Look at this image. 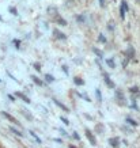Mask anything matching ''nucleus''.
<instances>
[{"label": "nucleus", "instance_id": "f257e3e1", "mask_svg": "<svg viewBox=\"0 0 140 148\" xmlns=\"http://www.w3.org/2000/svg\"><path fill=\"white\" fill-rule=\"evenodd\" d=\"M104 80H105V83H106V86H108L109 88H116V84L110 80V76H109L108 73H104Z\"/></svg>", "mask_w": 140, "mask_h": 148}, {"label": "nucleus", "instance_id": "f03ea898", "mask_svg": "<svg viewBox=\"0 0 140 148\" xmlns=\"http://www.w3.org/2000/svg\"><path fill=\"white\" fill-rule=\"evenodd\" d=\"M86 132V137L89 139V141H90V144H93V145H95L97 144V140H95V137L93 136V133H91V130L90 129H86L84 130Z\"/></svg>", "mask_w": 140, "mask_h": 148}, {"label": "nucleus", "instance_id": "7ed1b4c3", "mask_svg": "<svg viewBox=\"0 0 140 148\" xmlns=\"http://www.w3.org/2000/svg\"><path fill=\"white\" fill-rule=\"evenodd\" d=\"M1 114H3V116L5 117V118H7V120H8L10 122H12V124H16V125H19L18 124V121H16V118H15V117H12L11 116V114H8V113L7 112H1Z\"/></svg>", "mask_w": 140, "mask_h": 148}, {"label": "nucleus", "instance_id": "20e7f679", "mask_svg": "<svg viewBox=\"0 0 140 148\" xmlns=\"http://www.w3.org/2000/svg\"><path fill=\"white\" fill-rule=\"evenodd\" d=\"M53 34L56 36V38H59V40H67V36H65L64 33L59 32L57 29H54V30H53Z\"/></svg>", "mask_w": 140, "mask_h": 148}, {"label": "nucleus", "instance_id": "39448f33", "mask_svg": "<svg viewBox=\"0 0 140 148\" xmlns=\"http://www.w3.org/2000/svg\"><path fill=\"white\" fill-rule=\"evenodd\" d=\"M109 144H110L113 148H118V147H120V140H118L117 137H116V139H114V137H112V139H109Z\"/></svg>", "mask_w": 140, "mask_h": 148}, {"label": "nucleus", "instance_id": "423d86ee", "mask_svg": "<svg viewBox=\"0 0 140 148\" xmlns=\"http://www.w3.org/2000/svg\"><path fill=\"white\" fill-rule=\"evenodd\" d=\"M53 102L56 103V105H57V106H59L60 109H63V110H64L65 113H69V109H68L67 106H65V105H63V103L60 102V101H57V99H53Z\"/></svg>", "mask_w": 140, "mask_h": 148}, {"label": "nucleus", "instance_id": "0eeeda50", "mask_svg": "<svg viewBox=\"0 0 140 148\" xmlns=\"http://www.w3.org/2000/svg\"><path fill=\"white\" fill-rule=\"evenodd\" d=\"M127 57L128 58H133L135 57V49L132 48V46H128V49H127ZM127 58V60H128Z\"/></svg>", "mask_w": 140, "mask_h": 148}, {"label": "nucleus", "instance_id": "6e6552de", "mask_svg": "<svg viewBox=\"0 0 140 148\" xmlns=\"http://www.w3.org/2000/svg\"><path fill=\"white\" fill-rule=\"evenodd\" d=\"M16 97L22 99V101H23L25 103H30V99L27 98V97H26L25 94H23V92H16Z\"/></svg>", "mask_w": 140, "mask_h": 148}, {"label": "nucleus", "instance_id": "1a4fd4ad", "mask_svg": "<svg viewBox=\"0 0 140 148\" xmlns=\"http://www.w3.org/2000/svg\"><path fill=\"white\" fill-rule=\"evenodd\" d=\"M125 122H127V124H129V125H132V126H137V125H139V122L135 121V120H133V118H131V117H127V118H125Z\"/></svg>", "mask_w": 140, "mask_h": 148}, {"label": "nucleus", "instance_id": "9d476101", "mask_svg": "<svg viewBox=\"0 0 140 148\" xmlns=\"http://www.w3.org/2000/svg\"><path fill=\"white\" fill-rule=\"evenodd\" d=\"M10 130H11V132H12L14 135H16V136H19V137H23V133H22V132H21V130H18V129H15V128H12V126H11V128H10Z\"/></svg>", "mask_w": 140, "mask_h": 148}, {"label": "nucleus", "instance_id": "9b49d317", "mask_svg": "<svg viewBox=\"0 0 140 148\" xmlns=\"http://www.w3.org/2000/svg\"><path fill=\"white\" fill-rule=\"evenodd\" d=\"M116 98H117L118 101H125V98H124V94H122L120 90H116Z\"/></svg>", "mask_w": 140, "mask_h": 148}, {"label": "nucleus", "instance_id": "f8f14e48", "mask_svg": "<svg viewBox=\"0 0 140 148\" xmlns=\"http://www.w3.org/2000/svg\"><path fill=\"white\" fill-rule=\"evenodd\" d=\"M73 83H75L76 86H83L84 84V80L80 79V77H73Z\"/></svg>", "mask_w": 140, "mask_h": 148}, {"label": "nucleus", "instance_id": "ddd939ff", "mask_svg": "<svg viewBox=\"0 0 140 148\" xmlns=\"http://www.w3.org/2000/svg\"><path fill=\"white\" fill-rule=\"evenodd\" d=\"M45 80L48 82V83H53V82H54V76H53V75H50V73H46V75H45Z\"/></svg>", "mask_w": 140, "mask_h": 148}, {"label": "nucleus", "instance_id": "4468645a", "mask_svg": "<svg viewBox=\"0 0 140 148\" xmlns=\"http://www.w3.org/2000/svg\"><path fill=\"white\" fill-rule=\"evenodd\" d=\"M29 133H30V136H33V137L36 139V141H37V143H38V144H41V143H42V140H41L40 137H38V136H37L36 133H34V132H33V130H29Z\"/></svg>", "mask_w": 140, "mask_h": 148}, {"label": "nucleus", "instance_id": "2eb2a0df", "mask_svg": "<svg viewBox=\"0 0 140 148\" xmlns=\"http://www.w3.org/2000/svg\"><path fill=\"white\" fill-rule=\"evenodd\" d=\"M95 95H97L98 102H102V94H101V90H100V88H97V90H95Z\"/></svg>", "mask_w": 140, "mask_h": 148}, {"label": "nucleus", "instance_id": "dca6fc26", "mask_svg": "<svg viewBox=\"0 0 140 148\" xmlns=\"http://www.w3.org/2000/svg\"><path fill=\"white\" fill-rule=\"evenodd\" d=\"M93 52H94V53L97 54V56H98L100 58H104V53H102V52H101L100 49H97V48H94V49H93Z\"/></svg>", "mask_w": 140, "mask_h": 148}, {"label": "nucleus", "instance_id": "f3484780", "mask_svg": "<svg viewBox=\"0 0 140 148\" xmlns=\"http://www.w3.org/2000/svg\"><path fill=\"white\" fill-rule=\"evenodd\" d=\"M106 64H108L110 68H116V64H114V61L112 58H108V60H106Z\"/></svg>", "mask_w": 140, "mask_h": 148}, {"label": "nucleus", "instance_id": "a211bd4d", "mask_svg": "<svg viewBox=\"0 0 140 148\" xmlns=\"http://www.w3.org/2000/svg\"><path fill=\"white\" fill-rule=\"evenodd\" d=\"M121 7L124 8V11H125V12H127L128 10H129V7H128V3L125 1V0H122V1H121Z\"/></svg>", "mask_w": 140, "mask_h": 148}, {"label": "nucleus", "instance_id": "6ab92c4d", "mask_svg": "<svg viewBox=\"0 0 140 148\" xmlns=\"http://www.w3.org/2000/svg\"><path fill=\"white\" fill-rule=\"evenodd\" d=\"M32 79H33V82H34L36 84H38V86H42V84H44V83H42V82H41L37 76H32Z\"/></svg>", "mask_w": 140, "mask_h": 148}, {"label": "nucleus", "instance_id": "aec40b11", "mask_svg": "<svg viewBox=\"0 0 140 148\" xmlns=\"http://www.w3.org/2000/svg\"><path fill=\"white\" fill-rule=\"evenodd\" d=\"M98 41L102 42V44H106V37H105L104 34H100V36H98Z\"/></svg>", "mask_w": 140, "mask_h": 148}, {"label": "nucleus", "instance_id": "412c9836", "mask_svg": "<svg viewBox=\"0 0 140 148\" xmlns=\"http://www.w3.org/2000/svg\"><path fill=\"white\" fill-rule=\"evenodd\" d=\"M131 92H132V94H139V92H140L139 87H132V88H131Z\"/></svg>", "mask_w": 140, "mask_h": 148}, {"label": "nucleus", "instance_id": "4be33fe9", "mask_svg": "<svg viewBox=\"0 0 140 148\" xmlns=\"http://www.w3.org/2000/svg\"><path fill=\"white\" fill-rule=\"evenodd\" d=\"M76 21L79 23H83V22H84V16H83V15H78V16H76Z\"/></svg>", "mask_w": 140, "mask_h": 148}, {"label": "nucleus", "instance_id": "5701e85b", "mask_svg": "<svg viewBox=\"0 0 140 148\" xmlns=\"http://www.w3.org/2000/svg\"><path fill=\"white\" fill-rule=\"evenodd\" d=\"M120 16H121V19H125V11L122 7H120Z\"/></svg>", "mask_w": 140, "mask_h": 148}, {"label": "nucleus", "instance_id": "b1692460", "mask_svg": "<svg viewBox=\"0 0 140 148\" xmlns=\"http://www.w3.org/2000/svg\"><path fill=\"white\" fill-rule=\"evenodd\" d=\"M59 23L61 25V26H67V21H65V19H63V18L59 19Z\"/></svg>", "mask_w": 140, "mask_h": 148}, {"label": "nucleus", "instance_id": "393cba45", "mask_svg": "<svg viewBox=\"0 0 140 148\" xmlns=\"http://www.w3.org/2000/svg\"><path fill=\"white\" fill-rule=\"evenodd\" d=\"M60 120H61V122H63V124H65V125H68V124H69V121H68L65 117H60Z\"/></svg>", "mask_w": 140, "mask_h": 148}, {"label": "nucleus", "instance_id": "a878e982", "mask_svg": "<svg viewBox=\"0 0 140 148\" xmlns=\"http://www.w3.org/2000/svg\"><path fill=\"white\" fill-rule=\"evenodd\" d=\"M10 12L12 14V15H18V11H16L15 8H14V7H11V8H10Z\"/></svg>", "mask_w": 140, "mask_h": 148}, {"label": "nucleus", "instance_id": "bb28decb", "mask_svg": "<svg viewBox=\"0 0 140 148\" xmlns=\"http://www.w3.org/2000/svg\"><path fill=\"white\" fill-rule=\"evenodd\" d=\"M14 44H15V48L18 49L19 45H21V41H19V40H14Z\"/></svg>", "mask_w": 140, "mask_h": 148}, {"label": "nucleus", "instance_id": "cd10ccee", "mask_svg": "<svg viewBox=\"0 0 140 148\" xmlns=\"http://www.w3.org/2000/svg\"><path fill=\"white\" fill-rule=\"evenodd\" d=\"M34 69H36V71H38V72H40L41 71V65H40V64H34Z\"/></svg>", "mask_w": 140, "mask_h": 148}, {"label": "nucleus", "instance_id": "c85d7f7f", "mask_svg": "<svg viewBox=\"0 0 140 148\" xmlns=\"http://www.w3.org/2000/svg\"><path fill=\"white\" fill-rule=\"evenodd\" d=\"M61 68H63L64 73H65V75H68V67H67V65H63V67H61Z\"/></svg>", "mask_w": 140, "mask_h": 148}, {"label": "nucleus", "instance_id": "c756f323", "mask_svg": "<svg viewBox=\"0 0 140 148\" xmlns=\"http://www.w3.org/2000/svg\"><path fill=\"white\" fill-rule=\"evenodd\" d=\"M102 129H104L102 125H97V130H98V132H102Z\"/></svg>", "mask_w": 140, "mask_h": 148}, {"label": "nucleus", "instance_id": "7c9ffc66", "mask_svg": "<svg viewBox=\"0 0 140 148\" xmlns=\"http://www.w3.org/2000/svg\"><path fill=\"white\" fill-rule=\"evenodd\" d=\"M7 97H8V99H10V101H12V102H15V98H14V97H12V95H7Z\"/></svg>", "mask_w": 140, "mask_h": 148}, {"label": "nucleus", "instance_id": "2f4dec72", "mask_svg": "<svg viewBox=\"0 0 140 148\" xmlns=\"http://www.w3.org/2000/svg\"><path fill=\"white\" fill-rule=\"evenodd\" d=\"M73 137H75V139H76V140H79V139H80V137H79V135H78L76 132H73Z\"/></svg>", "mask_w": 140, "mask_h": 148}, {"label": "nucleus", "instance_id": "473e14b6", "mask_svg": "<svg viewBox=\"0 0 140 148\" xmlns=\"http://www.w3.org/2000/svg\"><path fill=\"white\" fill-rule=\"evenodd\" d=\"M100 5L101 7H105V0H100Z\"/></svg>", "mask_w": 140, "mask_h": 148}, {"label": "nucleus", "instance_id": "72a5a7b5", "mask_svg": "<svg viewBox=\"0 0 140 148\" xmlns=\"http://www.w3.org/2000/svg\"><path fill=\"white\" fill-rule=\"evenodd\" d=\"M60 132H61V135H67V132H65L64 129H60Z\"/></svg>", "mask_w": 140, "mask_h": 148}, {"label": "nucleus", "instance_id": "f704fd0d", "mask_svg": "<svg viewBox=\"0 0 140 148\" xmlns=\"http://www.w3.org/2000/svg\"><path fill=\"white\" fill-rule=\"evenodd\" d=\"M0 21H3V19H1V16H0Z\"/></svg>", "mask_w": 140, "mask_h": 148}, {"label": "nucleus", "instance_id": "c9c22d12", "mask_svg": "<svg viewBox=\"0 0 140 148\" xmlns=\"http://www.w3.org/2000/svg\"><path fill=\"white\" fill-rule=\"evenodd\" d=\"M0 83H1V79H0Z\"/></svg>", "mask_w": 140, "mask_h": 148}, {"label": "nucleus", "instance_id": "e433bc0d", "mask_svg": "<svg viewBox=\"0 0 140 148\" xmlns=\"http://www.w3.org/2000/svg\"><path fill=\"white\" fill-rule=\"evenodd\" d=\"M139 1H140V0H139Z\"/></svg>", "mask_w": 140, "mask_h": 148}]
</instances>
